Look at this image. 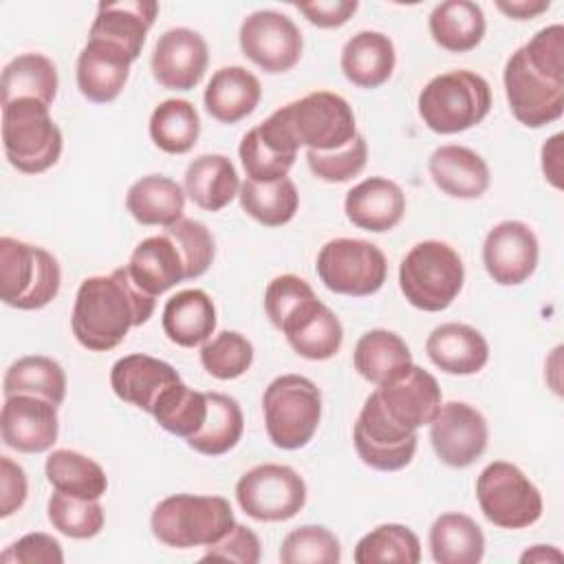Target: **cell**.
<instances>
[{
  "label": "cell",
  "instance_id": "obj_50",
  "mask_svg": "<svg viewBox=\"0 0 564 564\" xmlns=\"http://www.w3.org/2000/svg\"><path fill=\"white\" fill-rule=\"evenodd\" d=\"M317 297L313 286L293 273H284L273 278L264 289V311L271 324L280 330L282 324L308 300Z\"/></svg>",
  "mask_w": 564,
  "mask_h": 564
},
{
  "label": "cell",
  "instance_id": "obj_31",
  "mask_svg": "<svg viewBox=\"0 0 564 564\" xmlns=\"http://www.w3.org/2000/svg\"><path fill=\"white\" fill-rule=\"evenodd\" d=\"M163 333L183 348L203 346L216 328V308L203 289H185L174 293L161 315Z\"/></svg>",
  "mask_w": 564,
  "mask_h": 564
},
{
  "label": "cell",
  "instance_id": "obj_19",
  "mask_svg": "<svg viewBox=\"0 0 564 564\" xmlns=\"http://www.w3.org/2000/svg\"><path fill=\"white\" fill-rule=\"evenodd\" d=\"M207 64L209 48L205 37L187 26L165 31L150 57L154 79L170 90H192L203 79Z\"/></svg>",
  "mask_w": 564,
  "mask_h": 564
},
{
  "label": "cell",
  "instance_id": "obj_26",
  "mask_svg": "<svg viewBox=\"0 0 564 564\" xmlns=\"http://www.w3.org/2000/svg\"><path fill=\"white\" fill-rule=\"evenodd\" d=\"M430 361L447 375H476L489 361V344L469 324L447 322L436 326L425 341Z\"/></svg>",
  "mask_w": 564,
  "mask_h": 564
},
{
  "label": "cell",
  "instance_id": "obj_49",
  "mask_svg": "<svg viewBox=\"0 0 564 564\" xmlns=\"http://www.w3.org/2000/svg\"><path fill=\"white\" fill-rule=\"evenodd\" d=\"M165 234L174 240V245L185 262L187 280L200 278L209 269L214 253H216L212 231L194 218H181L178 223L165 227Z\"/></svg>",
  "mask_w": 564,
  "mask_h": 564
},
{
  "label": "cell",
  "instance_id": "obj_16",
  "mask_svg": "<svg viewBox=\"0 0 564 564\" xmlns=\"http://www.w3.org/2000/svg\"><path fill=\"white\" fill-rule=\"evenodd\" d=\"M540 260L535 231L522 220H502L489 229L482 242V264L489 278L502 286L527 282Z\"/></svg>",
  "mask_w": 564,
  "mask_h": 564
},
{
  "label": "cell",
  "instance_id": "obj_10",
  "mask_svg": "<svg viewBox=\"0 0 564 564\" xmlns=\"http://www.w3.org/2000/svg\"><path fill=\"white\" fill-rule=\"evenodd\" d=\"M315 269L328 291L350 297L377 293L388 278L383 251L359 238L328 240L317 253Z\"/></svg>",
  "mask_w": 564,
  "mask_h": 564
},
{
  "label": "cell",
  "instance_id": "obj_24",
  "mask_svg": "<svg viewBox=\"0 0 564 564\" xmlns=\"http://www.w3.org/2000/svg\"><path fill=\"white\" fill-rule=\"evenodd\" d=\"M344 212L355 227L383 234L401 223L405 214V194L394 181L370 176L346 192Z\"/></svg>",
  "mask_w": 564,
  "mask_h": 564
},
{
  "label": "cell",
  "instance_id": "obj_42",
  "mask_svg": "<svg viewBox=\"0 0 564 564\" xmlns=\"http://www.w3.org/2000/svg\"><path fill=\"white\" fill-rule=\"evenodd\" d=\"M150 139L167 154L189 152L200 134L198 110L187 99H165L150 115Z\"/></svg>",
  "mask_w": 564,
  "mask_h": 564
},
{
  "label": "cell",
  "instance_id": "obj_6",
  "mask_svg": "<svg viewBox=\"0 0 564 564\" xmlns=\"http://www.w3.org/2000/svg\"><path fill=\"white\" fill-rule=\"evenodd\" d=\"M62 284V271L51 251L24 240L0 238V297L18 311H37L51 304Z\"/></svg>",
  "mask_w": 564,
  "mask_h": 564
},
{
  "label": "cell",
  "instance_id": "obj_30",
  "mask_svg": "<svg viewBox=\"0 0 564 564\" xmlns=\"http://www.w3.org/2000/svg\"><path fill=\"white\" fill-rule=\"evenodd\" d=\"M262 88L258 77L245 66H223L207 82L205 110L220 123H238L260 104Z\"/></svg>",
  "mask_w": 564,
  "mask_h": 564
},
{
  "label": "cell",
  "instance_id": "obj_14",
  "mask_svg": "<svg viewBox=\"0 0 564 564\" xmlns=\"http://www.w3.org/2000/svg\"><path fill=\"white\" fill-rule=\"evenodd\" d=\"M352 443L364 465L377 471H399L412 463L419 436L390 421L370 394L355 421Z\"/></svg>",
  "mask_w": 564,
  "mask_h": 564
},
{
  "label": "cell",
  "instance_id": "obj_12",
  "mask_svg": "<svg viewBox=\"0 0 564 564\" xmlns=\"http://www.w3.org/2000/svg\"><path fill=\"white\" fill-rule=\"evenodd\" d=\"M505 95L513 117L527 128H542L564 112V82L535 70L522 48L513 51L502 70Z\"/></svg>",
  "mask_w": 564,
  "mask_h": 564
},
{
  "label": "cell",
  "instance_id": "obj_39",
  "mask_svg": "<svg viewBox=\"0 0 564 564\" xmlns=\"http://www.w3.org/2000/svg\"><path fill=\"white\" fill-rule=\"evenodd\" d=\"M57 68L42 53H22L13 57L2 70V104L13 99H40L51 106L57 97Z\"/></svg>",
  "mask_w": 564,
  "mask_h": 564
},
{
  "label": "cell",
  "instance_id": "obj_28",
  "mask_svg": "<svg viewBox=\"0 0 564 564\" xmlns=\"http://www.w3.org/2000/svg\"><path fill=\"white\" fill-rule=\"evenodd\" d=\"M128 273L132 282L148 295H161L176 286L178 282L187 280L185 262L174 245V240L167 234L150 236L141 240L130 260H128Z\"/></svg>",
  "mask_w": 564,
  "mask_h": 564
},
{
  "label": "cell",
  "instance_id": "obj_44",
  "mask_svg": "<svg viewBox=\"0 0 564 564\" xmlns=\"http://www.w3.org/2000/svg\"><path fill=\"white\" fill-rule=\"evenodd\" d=\"M352 560L357 564H416L421 560V542L416 533L405 524H379L357 542Z\"/></svg>",
  "mask_w": 564,
  "mask_h": 564
},
{
  "label": "cell",
  "instance_id": "obj_25",
  "mask_svg": "<svg viewBox=\"0 0 564 564\" xmlns=\"http://www.w3.org/2000/svg\"><path fill=\"white\" fill-rule=\"evenodd\" d=\"M289 346L304 359L326 361L335 357L344 341V328L337 315L317 297L306 302L280 328Z\"/></svg>",
  "mask_w": 564,
  "mask_h": 564
},
{
  "label": "cell",
  "instance_id": "obj_3",
  "mask_svg": "<svg viewBox=\"0 0 564 564\" xmlns=\"http://www.w3.org/2000/svg\"><path fill=\"white\" fill-rule=\"evenodd\" d=\"M465 264L454 247L443 240L416 242L399 264V289L410 306L438 313L460 293Z\"/></svg>",
  "mask_w": 564,
  "mask_h": 564
},
{
  "label": "cell",
  "instance_id": "obj_32",
  "mask_svg": "<svg viewBox=\"0 0 564 564\" xmlns=\"http://www.w3.org/2000/svg\"><path fill=\"white\" fill-rule=\"evenodd\" d=\"M126 209L139 225L170 227L183 218L185 189L170 176L148 174L128 187Z\"/></svg>",
  "mask_w": 564,
  "mask_h": 564
},
{
  "label": "cell",
  "instance_id": "obj_41",
  "mask_svg": "<svg viewBox=\"0 0 564 564\" xmlns=\"http://www.w3.org/2000/svg\"><path fill=\"white\" fill-rule=\"evenodd\" d=\"M2 392L4 397L35 394L59 405L66 397V372L51 357L26 355L7 368Z\"/></svg>",
  "mask_w": 564,
  "mask_h": 564
},
{
  "label": "cell",
  "instance_id": "obj_55",
  "mask_svg": "<svg viewBox=\"0 0 564 564\" xmlns=\"http://www.w3.org/2000/svg\"><path fill=\"white\" fill-rule=\"evenodd\" d=\"M357 0H317V2H304L295 4V9L315 26L319 29H337L346 24L352 13L357 11Z\"/></svg>",
  "mask_w": 564,
  "mask_h": 564
},
{
  "label": "cell",
  "instance_id": "obj_58",
  "mask_svg": "<svg viewBox=\"0 0 564 564\" xmlns=\"http://www.w3.org/2000/svg\"><path fill=\"white\" fill-rule=\"evenodd\" d=\"M562 551H557L555 546H549V544H535L531 549H527L522 555H520V562L527 564V562H562Z\"/></svg>",
  "mask_w": 564,
  "mask_h": 564
},
{
  "label": "cell",
  "instance_id": "obj_15",
  "mask_svg": "<svg viewBox=\"0 0 564 564\" xmlns=\"http://www.w3.org/2000/svg\"><path fill=\"white\" fill-rule=\"evenodd\" d=\"M430 443L441 463L454 469H465L485 454L489 427L474 405L465 401L441 403L430 423Z\"/></svg>",
  "mask_w": 564,
  "mask_h": 564
},
{
  "label": "cell",
  "instance_id": "obj_40",
  "mask_svg": "<svg viewBox=\"0 0 564 564\" xmlns=\"http://www.w3.org/2000/svg\"><path fill=\"white\" fill-rule=\"evenodd\" d=\"M240 207L247 216L264 227H282L293 220L300 207V194L291 178H278L271 183L245 181L240 183Z\"/></svg>",
  "mask_w": 564,
  "mask_h": 564
},
{
  "label": "cell",
  "instance_id": "obj_43",
  "mask_svg": "<svg viewBox=\"0 0 564 564\" xmlns=\"http://www.w3.org/2000/svg\"><path fill=\"white\" fill-rule=\"evenodd\" d=\"M154 421L170 434L181 438H192L205 423L207 397L183 381L167 388L152 410Z\"/></svg>",
  "mask_w": 564,
  "mask_h": 564
},
{
  "label": "cell",
  "instance_id": "obj_54",
  "mask_svg": "<svg viewBox=\"0 0 564 564\" xmlns=\"http://www.w3.org/2000/svg\"><path fill=\"white\" fill-rule=\"evenodd\" d=\"M29 496L24 469L9 456H0V518L13 516Z\"/></svg>",
  "mask_w": 564,
  "mask_h": 564
},
{
  "label": "cell",
  "instance_id": "obj_20",
  "mask_svg": "<svg viewBox=\"0 0 564 564\" xmlns=\"http://www.w3.org/2000/svg\"><path fill=\"white\" fill-rule=\"evenodd\" d=\"M297 150L300 145L275 110L242 137L238 154L249 181L271 183L289 174L297 159Z\"/></svg>",
  "mask_w": 564,
  "mask_h": 564
},
{
  "label": "cell",
  "instance_id": "obj_22",
  "mask_svg": "<svg viewBox=\"0 0 564 564\" xmlns=\"http://www.w3.org/2000/svg\"><path fill=\"white\" fill-rule=\"evenodd\" d=\"M156 13L159 4L152 0L101 2L90 24L88 37L104 40L137 59L145 44V35L156 20Z\"/></svg>",
  "mask_w": 564,
  "mask_h": 564
},
{
  "label": "cell",
  "instance_id": "obj_33",
  "mask_svg": "<svg viewBox=\"0 0 564 564\" xmlns=\"http://www.w3.org/2000/svg\"><path fill=\"white\" fill-rule=\"evenodd\" d=\"M355 370L375 386H386L412 368L408 344L392 330L372 328L364 333L352 352Z\"/></svg>",
  "mask_w": 564,
  "mask_h": 564
},
{
  "label": "cell",
  "instance_id": "obj_1",
  "mask_svg": "<svg viewBox=\"0 0 564 564\" xmlns=\"http://www.w3.org/2000/svg\"><path fill=\"white\" fill-rule=\"evenodd\" d=\"M154 306L156 297L132 282L128 267H119L110 275H93L79 284L70 328L84 348L106 352L117 348L130 328L145 324Z\"/></svg>",
  "mask_w": 564,
  "mask_h": 564
},
{
  "label": "cell",
  "instance_id": "obj_48",
  "mask_svg": "<svg viewBox=\"0 0 564 564\" xmlns=\"http://www.w3.org/2000/svg\"><path fill=\"white\" fill-rule=\"evenodd\" d=\"M366 161H368V143L359 132L344 148H337L333 152H317V150L306 152L308 170L319 181H326V183H346L355 178L366 167Z\"/></svg>",
  "mask_w": 564,
  "mask_h": 564
},
{
  "label": "cell",
  "instance_id": "obj_4",
  "mask_svg": "<svg viewBox=\"0 0 564 564\" xmlns=\"http://www.w3.org/2000/svg\"><path fill=\"white\" fill-rule=\"evenodd\" d=\"M419 115L438 134H456L478 126L491 110V88L471 70H447L419 93Z\"/></svg>",
  "mask_w": 564,
  "mask_h": 564
},
{
  "label": "cell",
  "instance_id": "obj_52",
  "mask_svg": "<svg viewBox=\"0 0 564 564\" xmlns=\"http://www.w3.org/2000/svg\"><path fill=\"white\" fill-rule=\"evenodd\" d=\"M260 540L258 535L245 527L234 524L218 542L207 546V553L200 557L203 562H240V564H258L260 562Z\"/></svg>",
  "mask_w": 564,
  "mask_h": 564
},
{
  "label": "cell",
  "instance_id": "obj_11",
  "mask_svg": "<svg viewBox=\"0 0 564 564\" xmlns=\"http://www.w3.org/2000/svg\"><path fill=\"white\" fill-rule=\"evenodd\" d=\"M240 509L258 522H284L306 505V482L289 465H256L236 482Z\"/></svg>",
  "mask_w": 564,
  "mask_h": 564
},
{
  "label": "cell",
  "instance_id": "obj_47",
  "mask_svg": "<svg viewBox=\"0 0 564 564\" xmlns=\"http://www.w3.org/2000/svg\"><path fill=\"white\" fill-rule=\"evenodd\" d=\"M278 557L282 564H337L341 546L330 529L304 524L284 535Z\"/></svg>",
  "mask_w": 564,
  "mask_h": 564
},
{
  "label": "cell",
  "instance_id": "obj_5",
  "mask_svg": "<svg viewBox=\"0 0 564 564\" xmlns=\"http://www.w3.org/2000/svg\"><path fill=\"white\" fill-rule=\"evenodd\" d=\"M48 108L31 97L2 104L4 156L22 174H42L62 156V130Z\"/></svg>",
  "mask_w": 564,
  "mask_h": 564
},
{
  "label": "cell",
  "instance_id": "obj_2",
  "mask_svg": "<svg viewBox=\"0 0 564 564\" xmlns=\"http://www.w3.org/2000/svg\"><path fill=\"white\" fill-rule=\"evenodd\" d=\"M236 524L231 505L223 496L174 494L163 498L152 516V535L172 549L212 546Z\"/></svg>",
  "mask_w": 564,
  "mask_h": 564
},
{
  "label": "cell",
  "instance_id": "obj_27",
  "mask_svg": "<svg viewBox=\"0 0 564 564\" xmlns=\"http://www.w3.org/2000/svg\"><path fill=\"white\" fill-rule=\"evenodd\" d=\"M434 185L452 198H480L491 183L485 159L465 145H441L427 161Z\"/></svg>",
  "mask_w": 564,
  "mask_h": 564
},
{
  "label": "cell",
  "instance_id": "obj_23",
  "mask_svg": "<svg viewBox=\"0 0 564 564\" xmlns=\"http://www.w3.org/2000/svg\"><path fill=\"white\" fill-rule=\"evenodd\" d=\"M134 59L104 42L88 37L86 46L77 57V88L79 93L95 104H108L117 99L130 77V64Z\"/></svg>",
  "mask_w": 564,
  "mask_h": 564
},
{
  "label": "cell",
  "instance_id": "obj_8",
  "mask_svg": "<svg viewBox=\"0 0 564 564\" xmlns=\"http://www.w3.org/2000/svg\"><path fill=\"white\" fill-rule=\"evenodd\" d=\"M482 516L500 529H527L542 518V494L529 476L507 460L489 463L476 478Z\"/></svg>",
  "mask_w": 564,
  "mask_h": 564
},
{
  "label": "cell",
  "instance_id": "obj_13",
  "mask_svg": "<svg viewBox=\"0 0 564 564\" xmlns=\"http://www.w3.org/2000/svg\"><path fill=\"white\" fill-rule=\"evenodd\" d=\"M240 48L264 73H286L302 57V33L297 24L271 9L249 13L240 24Z\"/></svg>",
  "mask_w": 564,
  "mask_h": 564
},
{
  "label": "cell",
  "instance_id": "obj_21",
  "mask_svg": "<svg viewBox=\"0 0 564 564\" xmlns=\"http://www.w3.org/2000/svg\"><path fill=\"white\" fill-rule=\"evenodd\" d=\"M178 381H181V377L174 370V366H170L163 359L143 355V352L126 355V357L117 359L115 366L110 368L112 392L121 401L143 410L148 414H152L161 394Z\"/></svg>",
  "mask_w": 564,
  "mask_h": 564
},
{
  "label": "cell",
  "instance_id": "obj_34",
  "mask_svg": "<svg viewBox=\"0 0 564 564\" xmlns=\"http://www.w3.org/2000/svg\"><path fill=\"white\" fill-rule=\"evenodd\" d=\"M185 194L205 212H220L240 192V178L225 154H200L185 170Z\"/></svg>",
  "mask_w": 564,
  "mask_h": 564
},
{
  "label": "cell",
  "instance_id": "obj_18",
  "mask_svg": "<svg viewBox=\"0 0 564 564\" xmlns=\"http://www.w3.org/2000/svg\"><path fill=\"white\" fill-rule=\"evenodd\" d=\"M0 430L7 447L22 454H42L53 447L59 434L57 405L35 394L4 397Z\"/></svg>",
  "mask_w": 564,
  "mask_h": 564
},
{
  "label": "cell",
  "instance_id": "obj_9",
  "mask_svg": "<svg viewBox=\"0 0 564 564\" xmlns=\"http://www.w3.org/2000/svg\"><path fill=\"white\" fill-rule=\"evenodd\" d=\"M278 112L295 143L308 150L333 152L357 137L355 112L337 93L315 90L278 108Z\"/></svg>",
  "mask_w": 564,
  "mask_h": 564
},
{
  "label": "cell",
  "instance_id": "obj_56",
  "mask_svg": "<svg viewBox=\"0 0 564 564\" xmlns=\"http://www.w3.org/2000/svg\"><path fill=\"white\" fill-rule=\"evenodd\" d=\"M562 132L553 134L542 145V172L553 187H562Z\"/></svg>",
  "mask_w": 564,
  "mask_h": 564
},
{
  "label": "cell",
  "instance_id": "obj_45",
  "mask_svg": "<svg viewBox=\"0 0 564 564\" xmlns=\"http://www.w3.org/2000/svg\"><path fill=\"white\" fill-rule=\"evenodd\" d=\"M48 522L55 531L73 540L95 538L104 529V509L99 500H84L55 491L46 505Z\"/></svg>",
  "mask_w": 564,
  "mask_h": 564
},
{
  "label": "cell",
  "instance_id": "obj_17",
  "mask_svg": "<svg viewBox=\"0 0 564 564\" xmlns=\"http://www.w3.org/2000/svg\"><path fill=\"white\" fill-rule=\"evenodd\" d=\"M372 394L377 397L386 416L408 432L430 425L443 403L436 377L414 364L399 379L377 386Z\"/></svg>",
  "mask_w": 564,
  "mask_h": 564
},
{
  "label": "cell",
  "instance_id": "obj_37",
  "mask_svg": "<svg viewBox=\"0 0 564 564\" xmlns=\"http://www.w3.org/2000/svg\"><path fill=\"white\" fill-rule=\"evenodd\" d=\"M44 471L55 491L75 498L99 500L108 489V478L101 465L75 449L51 452L44 463Z\"/></svg>",
  "mask_w": 564,
  "mask_h": 564
},
{
  "label": "cell",
  "instance_id": "obj_35",
  "mask_svg": "<svg viewBox=\"0 0 564 564\" xmlns=\"http://www.w3.org/2000/svg\"><path fill=\"white\" fill-rule=\"evenodd\" d=\"M432 40L449 53H467L485 37V13L471 0H445L430 13Z\"/></svg>",
  "mask_w": 564,
  "mask_h": 564
},
{
  "label": "cell",
  "instance_id": "obj_36",
  "mask_svg": "<svg viewBox=\"0 0 564 564\" xmlns=\"http://www.w3.org/2000/svg\"><path fill=\"white\" fill-rule=\"evenodd\" d=\"M430 553L438 564H478L485 555V535L465 513H441L430 527Z\"/></svg>",
  "mask_w": 564,
  "mask_h": 564
},
{
  "label": "cell",
  "instance_id": "obj_51",
  "mask_svg": "<svg viewBox=\"0 0 564 564\" xmlns=\"http://www.w3.org/2000/svg\"><path fill=\"white\" fill-rule=\"evenodd\" d=\"M527 62L542 75L564 82V26L551 24L540 29L524 46Z\"/></svg>",
  "mask_w": 564,
  "mask_h": 564
},
{
  "label": "cell",
  "instance_id": "obj_29",
  "mask_svg": "<svg viewBox=\"0 0 564 564\" xmlns=\"http://www.w3.org/2000/svg\"><path fill=\"white\" fill-rule=\"evenodd\" d=\"M397 53L388 35L379 31H359L341 48V73L357 88H379L394 70Z\"/></svg>",
  "mask_w": 564,
  "mask_h": 564
},
{
  "label": "cell",
  "instance_id": "obj_57",
  "mask_svg": "<svg viewBox=\"0 0 564 564\" xmlns=\"http://www.w3.org/2000/svg\"><path fill=\"white\" fill-rule=\"evenodd\" d=\"M496 7L511 20H533L544 13L551 2L549 0H498Z\"/></svg>",
  "mask_w": 564,
  "mask_h": 564
},
{
  "label": "cell",
  "instance_id": "obj_7",
  "mask_svg": "<svg viewBox=\"0 0 564 564\" xmlns=\"http://www.w3.org/2000/svg\"><path fill=\"white\" fill-rule=\"evenodd\" d=\"M264 430L280 449H300L315 436L322 419V392L302 375L275 377L262 394Z\"/></svg>",
  "mask_w": 564,
  "mask_h": 564
},
{
  "label": "cell",
  "instance_id": "obj_46",
  "mask_svg": "<svg viewBox=\"0 0 564 564\" xmlns=\"http://www.w3.org/2000/svg\"><path fill=\"white\" fill-rule=\"evenodd\" d=\"M200 364L214 379H238L253 364V346L238 330H223L200 346Z\"/></svg>",
  "mask_w": 564,
  "mask_h": 564
},
{
  "label": "cell",
  "instance_id": "obj_38",
  "mask_svg": "<svg viewBox=\"0 0 564 564\" xmlns=\"http://www.w3.org/2000/svg\"><path fill=\"white\" fill-rule=\"evenodd\" d=\"M205 423L192 438H187V445L205 456H223L238 445L245 430V416L234 397L223 392H205Z\"/></svg>",
  "mask_w": 564,
  "mask_h": 564
},
{
  "label": "cell",
  "instance_id": "obj_53",
  "mask_svg": "<svg viewBox=\"0 0 564 564\" xmlns=\"http://www.w3.org/2000/svg\"><path fill=\"white\" fill-rule=\"evenodd\" d=\"M2 564H62V544L42 531L26 533L0 553Z\"/></svg>",
  "mask_w": 564,
  "mask_h": 564
}]
</instances>
